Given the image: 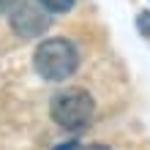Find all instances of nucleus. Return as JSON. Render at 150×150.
<instances>
[{
	"instance_id": "f257e3e1",
	"label": "nucleus",
	"mask_w": 150,
	"mask_h": 150,
	"mask_svg": "<svg viewBox=\"0 0 150 150\" xmlns=\"http://www.w3.org/2000/svg\"><path fill=\"white\" fill-rule=\"evenodd\" d=\"M33 66L41 79L47 82H63L79 68V49L68 38H44L38 44L36 55H33Z\"/></svg>"
},
{
	"instance_id": "f03ea898",
	"label": "nucleus",
	"mask_w": 150,
	"mask_h": 150,
	"mask_svg": "<svg viewBox=\"0 0 150 150\" xmlns=\"http://www.w3.org/2000/svg\"><path fill=\"white\" fill-rule=\"evenodd\" d=\"M49 112H52V120H55L60 128L82 131L87 123L93 120L96 101L82 87H66V90L55 93V98L49 104Z\"/></svg>"
},
{
	"instance_id": "7ed1b4c3",
	"label": "nucleus",
	"mask_w": 150,
	"mask_h": 150,
	"mask_svg": "<svg viewBox=\"0 0 150 150\" xmlns=\"http://www.w3.org/2000/svg\"><path fill=\"white\" fill-rule=\"evenodd\" d=\"M8 22H11V30L19 38H38L49 28V11L36 3H16L11 8Z\"/></svg>"
},
{
	"instance_id": "20e7f679",
	"label": "nucleus",
	"mask_w": 150,
	"mask_h": 150,
	"mask_svg": "<svg viewBox=\"0 0 150 150\" xmlns=\"http://www.w3.org/2000/svg\"><path fill=\"white\" fill-rule=\"evenodd\" d=\"M38 3L47 8L49 14H66V11H71L76 0H38Z\"/></svg>"
},
{
	"instance_id": "39448f33",
	"label": "nucleus",
	"mask_w": 150,
	"mask_h": 150,
	"mask_svg": "<svg viewBox=\"0 0 150 150\" xmlns=\"http://www.w3.org/2000/svg\"><path fill=\"white\" fill-rule=\"evenodd\" d=\"M137 28H139V33H142L145 38H150V11L137 14Z\"/></svg>"
},
{
	"instance_id": "423d86ee",
	"label": "nucleus",
	"mask_w": 150,
	"mask_h": 150,
	"mask_svg": "<svg viewBox=\"0 0 150 150\" xmlns=\"http://www.w3.org/2000/svg\"><path fill=\"white\" fill-rule=\"evenodd\" d=\"M19 3V0H0V14H11V8Z\"/></svg>"
},
{
	"instance_id": "0eeeda50",
	"label": "nucleus",
	"mask_w": 150,
	"mask_h": 150,
	"mask_svg": "<svg viewBox=\"0 0 150 150\" xmlns=\"http://www.w3.org/2000/svg\"><path fill=\"white\" fill-rule=\"evenodd\" d=\"M52 150H76V139H68V142H60L57 147H52Z\"/></svg>"
},
{
	"instance_id": "6e6552de",
	"label": "nucleus",
	"mask_w": 150,
	"mask_h": 150,
	"mask_svg": "<svg viewBox=\"0 0 150 150\" xmlns=\"http://www.w3.org/2000/svg\"><path fill=\"white\" fill-rule=\"evenodd\" d=\"M82 150H109L107 145H87V147H82Z\"/></svg>"
}]
</instances>
